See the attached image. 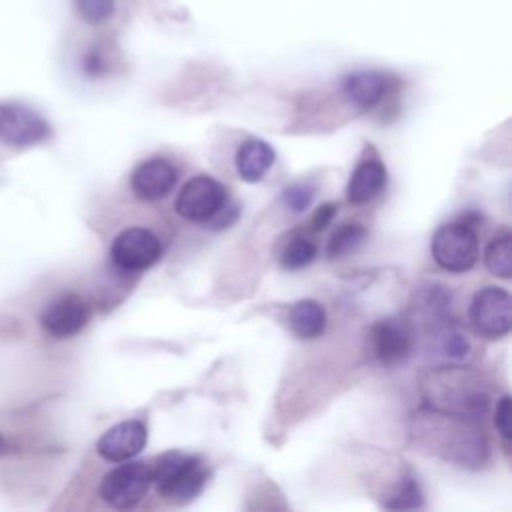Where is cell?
I'll return each instance as SVG.
<instances>
[{"mask_svg":"<svg viewBox=\"0 0 512 512\" xmlns=\"http://www.w3.org/2000/svg\"><path fill=\"white\" fill-rule=\"evenodd\" d=\"M78 16L86 24H102L114 12V0H74Z\"/></svg>","mask_w":512,"mask_h":512,"instance_id":"44dd1931","label":"cell"},{"mask_svg":"<svg viewBox=\"0 0 512 512\" xmlns=\"http://www.w3.org/2000/svg\"><path fill=\"white\" fill-rule=\"evenodd\" d=\"M484 262L494 276L504 280L512 276V236L508 232L498 234L488 242Z\"/></svg>","mask_w":512,"mask_h":512,"instance_id":"ac0fdd59","label":"cell"},{"mask_svg":"<svg viewBox=\"0 0 512 512\" xmlns=\"http://www.w3.org/2000/svg\"><path fill=\"white\" fill-rule=\"evenodd\" d=\"M390 80L376 70H358L342 80L344 96L360 110H370L388 94Z\"/></svg>","mask_w":512,"mask_h":512,"instance_id":"4fadbf2b","label":"cell"},{"mask_svg":"<svg viewBox=\"0 0 512 512\" xmlns=\"http://www.w3.org/2000/svg\"><path fill=\"white\" fill-rule=\"evenodd\" d=\"M228 202L226 188L210 176L190 178L178 192L174 210L190 222H208Z\"/></svg>","mask_w":512,"mask_h":512,"instance_id":"8992f818","label":"cell"},{"mask_svg":"<svg viewBox=\"0 0 512 512\" xmlns=\"http://www.w3.org/2000/svg\"><path fill=\"white\" fill-rule=\"evenodd\" d=\"M238 212H240V208H238L236 204L226 202V204H224V206H222V208L212 216V220H208V224H210L214 230L228 228V226H232V224L236 222Z\"/></svg>","mask_w":512,"mask_h":512,"instance_id":"d4e9b609","label":"cell"},{"mask_svg":"<svg viewBox=\"0 0 512 512\" xmlns=\"http://www.w3.org/2000/svg\"><path fill=\"white\" fill-rule=\"evenodd\" d=\"M366 236H368V232L362 224H358V222L342 224L328 240V246H326L328 258L330 260H340V258L350 256L352 252H356L364 244Z\"/></svg>","mask_w":512,"mask_h":512,"instance_id":"e0dca14e","label":"cell"},{"mask_svg":"<svg viewBox=\"0 0 512 512\" xmlns=\"http://www.w3.org/2000/svg\"><path fill=\"white\" fill-rule=\"evenodd\" d=\"M50 136L48 122L32 108L16 102L0 104V140L12 146H32Z\"/></svg>","mask_w":512,"mask_h":512,"instance_id":"ba28073f","label":"cell"},{"mask_svg":"<svg viewBox=\"0 0 512 512\" xmlns=\"http://www.w3.org/2000/svg\"><path fill=\"white\" fill-rule=\"evenodd\" d=\"M314 198V188L306 182H294L284 188L282 192V202L292 210V212H304Z\"/></svg>","mask_w":512,"mask_h":512,"instance_id":"7402d4cb","label":"cell"},{"mask_svg":"<svg viewBox=\"0 0 512 512\" xmlns=\"http://www.w3.org/2000/svg\"><path fill=\"white\" fill-rule=\"evenodd\" d=\"M150 484V464L126 460V464H120L104 474L100 482V496L112 508L126 510L144 498Z\"/></svg>","mask_w":512,"mask_h":512,"instance_id":"5b68a950","label":"cell"},{"mask_svg":"<svg viewBox=\"0 0 512 512\" xmlns=\"http://www.w3.org/2000/svg\"><path fill=\"white\" fill-rule=\"evenodd\" d=\"M510 396L504 394L498 404H496V412H494V424H496V430L498 434L502 436L504 440V446L508 448L510 446Z\"/></svg>","mask_w":512,"mask_h":512,"instance_id":"cb8c5ba5","label":"cell"},{"mask_svg":"<svg viewBox=\"0 0 512 512\" xmlns=\"http://www.w3.org/2000/svg\"><path fill=\"white\" fill-rule=\"evenodd\" d=\"M374 356L382 366L404 364L414 348L412 328L402 318H382L370 330Z\"/></svg>","mask_w":512,"mask_h":512,"instance_id":"9c48e42d","label":"cell"},{"mask_svg":"<svg viewBox=\"0 0 512 512\" xmlns=\"http://www.w3.org/2000/svg\"><path fill=\"white\" fill-rule=\"evenodd\" d=\"M156 492L170 504H186L196 498L208 482V468L200 456L170 450L150 466Z\"/></svg>","mask_w":512,"mask_h":512,"instance_id":"7a4b0ae2","label":"cell"},{"mask_svg":"<svg viewBox=\"0 0 512 512\" xmlns=\"http://www.w3.org/2000/svg\"><path fill=\"white\" fill-rule=\"evenodd\" d=\"M438 348L440 352L446 356V358H452V360H460L468 354L470 350V342L466 338L464 332L456 330V328H442L438 332Z\"/></svg>","mask_w":512,"mask_h":512,"instance_id":"ffe728a7","label":"cell"},{"mask_svg":"<svg viewBox=\"0 0 512 512\" xmlns=\"http://www.w3.org/2000/svg\"><path fill=\"white\" fill-rule=\"evenodd\" d=\"M288 326L298 338L314 340L326 328V312L322 304L312 298L298 300L288 312Z\"/></svg>","mask_w":512,"mask_h":512,"instance_id":"2e32d148","label":"cell"},{"mask_svg":"<svg viewBox=\"0 0 512 512\" xmlns=\"http://www.w3.org/2000/svg\"><path fill=\"white\" fill-rule=\"evenodd\" d=\"M82 68L88 76H100L104 70H106V64H104V58L98 50H90L86 52L84 60H82Z\"/></svg>","mask_w":512,"mask_h":512,"instance_id":"4316f807","label":"cell"},{"mask_svg":"<svg viewBox=\"0 0 512 512\" xmlns=\"http://www.w3.org/2000/svg\"><path fill=\"white\" fill-rule=\"evenodd\" d=\"M336 208H338V206H336L334 202H324V204H320V206L316 208V212L312 214V218H310L312 230H316V232L324 230V228L334 220Z\"/></svg>","mask_w":512,"mask_h":512,"instance_id":"484cf974","label":"cell"},{"mask_svg":"<svg viewBox=\"0 0 512 512\" xmlns=\"http://www.w3.org/2000/svg\"><path fill=\"white\" fill-rule=\"evenodd\" d=\"M386 508H418L422 506V494L418 490V484L412 478H406L400 486V490L392 496V500L384 502Z\"/></svg>","mask_w":512,"mask_h":512,"instance_id":"603a6c76","label":"cell"},{"mask_svg":"<svg viewBox=\"0 0 512 512\" xmlns=\"http://www.w3.org/2000/svg\"><path fill=\"white\" fill-rule=\"evenodd\" d=\"M470 324L482 338H502L512 326V298L506 290L486 286L472 296Z\"/></svg>","mask_w":512,"mask_h":512,"instance_id":"277c9868","label":"cell"},{"mask_svg":"<svg viewBox=\"0 0 512 512\" xmlns=\"http://www.w3.org/2000/svg\"><path fill=\"white\" fill-rule=\"evenodd\" d=\"M274 150L260 138H248L236 152V172L244 182H260L274 164Z\"/></svg>","mask_w":512,"mask_h":512,"instance_id":"9a60e30c","label":"cell"},{"mask_svg":"<svg viewBox=\"0 0 512 512\" xmlns=\"http://www.w3.org/2000/svg\"><path fill=\"white\" fill-rule=\"evenodd\" d=\"M160 252L162 246L158 236L140 226L122 230L110 246L114 266L124 272H140L150 268L160 258Z\"/></svg>","mask_w":512,"mask_h":512,"instance_id":"52a82bcc","label":"cell"},{"mask_svg":"<svg viewBox=\"0 0 512 512\" xmlns=\"http://www.w3.org/2000/svg\"><path fill=\"white\" fill-rule=\"evenodd\" d=\"M176 180L178 170L166 158H148L134 168L130 188L140 200H158L172 192Z\"/></svg>","mask_w":512,"mask_h":512,"instance_id":"7c38bea8","label":"cell"},{"mask_svg":"<svg viewBox=\"0 0 512 512\" xmlns=\"http://www.w3.org/2000/svg\"><path fill=\"white\" fill-rule=\"evenodd\" d=\"M90 320V308L84 298L66 292L52 300L40 314L42 328L54 338H70L78 334Z\"/></svg>","mask_w":512,"mask_h":512,"instance_id":"30bf717a","label":"cell"},{"mask_svg":"<svg viewBox=\"0 0 512 512\" xmlns=\"http://www.w3.org/2000/svg\"><path fill=\"white\" fill-rule=\"evenodd\" d=\"M432 258L446 272H468L478 260V236L474 226L458 220L442 224L432 236Z\"/></svg>","mask_w":512,"mask_h":512,"instance_id":"3957f363","label":"cell"},{"mask_svg":"<svg viewBox=\"0 0 512 512\" xmlns=\"http://www.w3.org/2000/svg\"><path fill=\"white\" fill-rule=\"evenodd\" d=\"M316 244L308 236H294L282 250L280 266L284 270H300L306 268L316 258Z\"/></svg>","mask_w":512,"mask_h":512,"instance_id":"d6986e66","label":"cell"},{"mask_svg":"<svg viewBox=\"0 0 512 512\" xmlns=\"http://www.w3.org/2000/svg\"><path fill=\"white\" fill-rule=\"evenodd\" d=\"M414 434L434 454L460 466H480L486 460L488 444L476 420L458 412H418Z\"/></svg>","mask_w":512,"mask_h":512,"instance_id":"6da1fadb","label":"cell"},{"mask_svg":"<svg viewBox=\"0 0 512 512\" xmlns=\"http://www.w3.org/2000/svg\"><path fill=\"white\" fill-rule=\"evenodd\" d=\"M148 430L140 420H124L108 428L96 442V452L108 462H126L142 452Z\"/></svg>","mask_w":512,"mask_h":512,"instance_id":"8fae6325","label":"cell"},{"mask_svg":"<svg viewBox=\"0 0 512 512\" xmlns=\"http://www.w3.org/2000/svg\"><path fill=\"white\" fill-rule=\"evenodd\" d=\"M386 182H388V174L384 164L378 158L360 160L350 174V180L346 186V198L352 204L372 202L376 196L384 192Z\"/></svg>","mask_w":512,"mask_h":512,"instance_id":"5bb4252c","label":"cell"}]
</instances>
